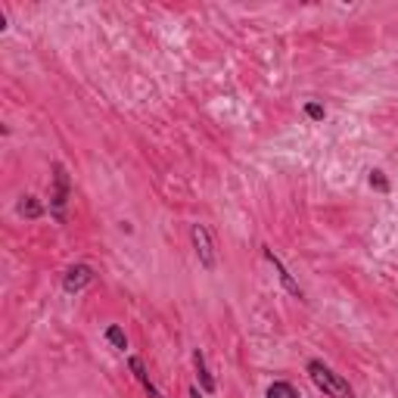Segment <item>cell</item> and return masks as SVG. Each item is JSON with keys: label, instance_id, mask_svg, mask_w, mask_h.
<instances>
[{"label": "cell", "instance_id": "30bf717a", "mask_svg": "<svg viewBox=\"0 0 398 398\" xmlns=\"http://www.w3.org/2000/svg\"><path fill=\"white\" fill-rule=\"evenodd\" d=\"M106 342H109L115 352H128V336H124V330L118 327V323H109V327H106Z\"/></svg>", "mask_w": 398, "mask_h": 398}, {"label": "cell", "instance_id": "4fadbf2b", "mask_svg": "<svg viewBox=\"0 0 398 398\" xmlns=\"http://www.w3.org/2000/svg\"><path fill=\"white\" fill-rule=\"evenodd\" d=\"M202 395H205V392L199 389V386H190V398H202Z\"/></svg>", "mask_w": 398, "mask_h": 398}, {"label": "cell", "instance_id": "9c48e42d", "mask_svg": "<svg viewBox=\"0 0 398 398\" xmlns=\"http://www.w3.org/2000/svg\"><path fill=\"white\" fill-rule=\"evenodd\" d=\"M265 398H302V392H298L292 383H286V379H274V383L267 386Z\"/></svg>", "mask_w": 398, "mask_h": 398}, {"label": "cell", "instance_id": "8992f818", "mask_svg": "<svg viewBox=\"0 0 398 398\" xmlns=\"http://www.w3.org/2000/svg\"><path fill=\"white\" fill-rule=\"evenodd\" d=\"M193 370H196L199 389H202L205 395H211V392H215L218 386H215V377H211V373H209V364H205V354H202V348H193Z\"/></svg>", "mask_w": 398, "mask_h": 398}, {"label": "cell", "instance_id": "8fae6325", "mask_svg": "<svg viewBox=\"0 0 398 398\" xmlns=\"http://www.w3.org/2000/svg\"><path fill=\"white\" fill-rule=\"evenodd\" d=\"M367 180H370V187H373V190H379V193H389V180H386V174H383V171H377V168H373V171H370V178H367Z\"/></svg>", "mask_w": 398, "mask_h": 398}, {"label": "cell", "instance_id": "7a4b0ae2", "mask_svg": "<svg viewBox=\"0 0 398 398\" xmlns=\"http://www.w3.org/2000/svg\"><path fill=\"white\" fill-rule=\"evenodd\" d=\"M68 196H72V180H68V171H66L62 162H53V178H50V215H53V221L66 224Z\"/></svg>", "mask_w": 398, "mask_h": 398}, {"label": "cell", "instance_id": "7c38bea8", "mask_svg": "<svg viewBox=\"0 0 398 398\" xmlns=\"http://www.w3.org/2000/svg\"><path fill=\"white\" fill-rule=\"evenodd\" d=\"M305 115H308L311 122H323V115H327V109H323L321 103H314V100H311V103H305Z\"/></svg>", "mask_w": 398, "mask_h": 398}, {"label": "cell", "instance_id": "6da1fadb", "mask_svg": "<svg viewBox=\"0 0 398 398\" xmlns=\"http://www.w3.org/2000/svg\"><path fill=\"white\" fill-rule=\"evenodd\" d=\"M305 370H308L311 383H314L327 398H354L352 383H348V379L342 377V373H336L330 364H323L321 358H311Z\"/></svg>", "mask_w": 398, "mask_h": 398}, {"label": "cell", "instance_id": "277c9868", "mask_svg": "<svg viewBox=\"0 0 398 398\" xmlns=\"http://www.w3.org/2000/svg\"><path fill=\"white\" fill-rule=\"evenodd\" d=\"M261 252H265L267 265H271V267H274V274H277L280 286H283V290L290 292L292 298H298V302H305V290H302V286H298V280H296V277H292V274H290V267L283 265V258H280V255L274 252L271 246H261Z\"/></svg>", "mask_w": 398, "mask_h": 398}, {"label": "cell", "instance_id": "3957f363", "mask_svg": "<svg viewBox=\"0 0 398 398\" xmlns=\"http://www.w3.org/2000/svg\"><path fill=\"white\" fill-rule=\"evenodd\" d=\"M190 240H193V252H196L199 265H202L205 271H215L218 267V243H215V234H211L209 224H193Z\"/></svg>", "mask_w": 398, "mask_h": 398}, {"label": "cell", "instance_id": "52a82bcc", "mask_svg": "<svg viewBox=\"0 0 398 398\" xmlns=\"http://www.w3.org/2000/svg\"><path fill=\"white\" fill-rule=\"evenodd\" d=\"M128 367H131V373H134V379H137V383L143 386V392H146L149 398H165V395H162L159 389H155V383H153V379H149V373H146V364H143L140 358H134V354H131V358H128Z\"/></svg>", "mask_w": 398, "mask_h": 398}, {"label": "cell", "instance_id": "ba28073f", "mask_svg": "<svg viewBox=\"0 0 398 398\" xmlns=\"http://www.w3.org/2000/svg\"><path fill=\"white\" fill-rule=\"evenodd\" d=\"M16 211H19L22 218H28V221H35V218H41V215H44V202H41L37 196H31V193H25V196L19 199Z\"/></svg>", "mask_w": 398, "mask_h": 398}, {"label": "cell", "instance_id": "5b68a950", "mask_svg": "<svg viewBox=\"0 0 398 398\" xmlns=\"http://www.w3.org/2000/svg\"><path fill=\"white\" fill-rule=\"evenodd\" d=\"M93 280H97V274H93V267L81 261V265H72L66 274H62V290H66V292H72V296H75V292L87 290V286H91Z\"/></svg>", "mask_w": 398, "mask_h": 398}]
</instances>
